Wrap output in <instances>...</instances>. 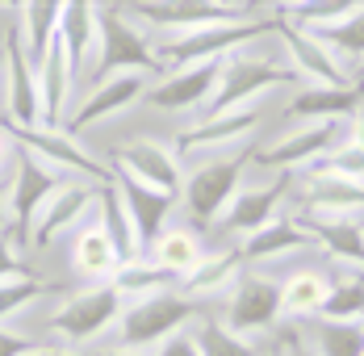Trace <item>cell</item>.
Listing matches in <instances>:
<instances>
[{
	"label": "cell",
	"mask_w": 364,
	"mask_h": 356,
	"mask_svg": "<svg viewBox=\"0 0 364 356\" xmlns=\"http://www.w3.org/2000/svg\"><path fill=\"white\" fill-rule=\"evenodd\" d=\"M264 34H277V17H252V21H235V26H205V30H193V34H176L155 42V55L168 71L193 68V63H222L230 55H239L247 42Z\"/></svg>",
	"instance_id": "2"
},
{
	"label": "cell",
	"mask_w": 364,
	"mask_h": 356,
	"mask_svg": "<svg viewBox=\"0 0 364 356\" xmlns=\"http://www.w3.org/2000/svg\"><path fill=\"white\" fill-rule=\"evenodd\" d=\"M331 147H339V122H301L293 135L255 151V164L259 168H285V172L301 168V164L314 168Z\"/></svg>",
	"instance_id": "15"
},
{
	"label": "cell",
	"mask_w": 364,
	"mask_h": 356,
	"mask_svg": "<svg viewBox=\"0 0 364 356\" xmlns=\"http://www.w3.org/2000/svg\"><path fill=\"white\" fill-rule=\"evenodd\" d=\"M360 75H364V68H360ZM360 84H364V80H360Z\"/></svg>",
	"instance_id": "51"
},
{
	"label": "cell",
	"mask_w": 364,
	"mask_h": 356,
	"mask_svg": "<svg viewBox=\"0 0 364 356\" xmlns=\"http://www.w3.org/2000/svg\"><path fill=\"white\" fill-rule=\"evenodd\" d=\"M277 352L281 356H318V348L310 344V335L297 323H285V327H277Z\"/></svg>",
	"instance_id": "41"
},
{
	"label": "cell",
	"mask_w": 364,
	"mask_h": 356,
	"mask_svg": "<svg viewBox=\"0 0 364 356\" xmlns=\"http://www.w3.org/2000/svg\"><path fill=\"white\" fill-rule=\"evenodd\" d=\"M30 356H84V352H75V348H34Z\"/></svg>",
	"instance_id": "47"
},
{
	"label": "cell",
	"mask_w": 364,
	"mask_h": 356,
	"mask_svg": "<svg viewBox=\"0 0 364 356\" xmlns=\"http://www.w3.org/2000/svg\"><path fill=\"white\" fill-rule=\"evenodd\" d=\"M226 63V59H222ZM222 63H193V68L168 71L159 84L146 88V101L151 109H164V113H184V109H201L210 105L214 88H218Z\"/></svg>",
	"instance_id": "16"
},
{
	"label": "cell",
	"mask_w": 364,
	"mask_h": 356,
	"mask_svg": "<svg viewBox=\"0 0 364 356\" xmlns=\"http://www.w3.org/2000/svg\"><path fill=\"white\" fill-rule=\"evenodd\" d=\"M310 34L318 38L339 63H343V59H348V63H364V0H356V9H352L343 21H335L327 30H310Z\"/></svg>",
	"instance_id": "35"
},
{
	"label": "cell",
	"mask_w": 364,
	"mask_h": 356,
	"mask_svg": "<svg viewBox=\"0 0 364 356\" xmlns=\"http://www.w3.org/2000/svg\"><path fill=\"white\" fill-rule=\"evenodd\" d=\"M68 180V172L50 168L46 159H38L30 151L17 147V177L9 180V235L17 244L30 239V226H34V214L42 210V201Z\"/></svg>",
	"instance_id": "8"
},
{
	"label": "cell",
	"mask_w": 364,
	"mask_h": 356,
	"mask_svg": "<svg viewBox=\"0 0 364 356\" xmlns=\"http://www.w3.org/2000/svg\"><path fill=\"white\" fill-rule=\"evenodd\" d=\"M343 142H352V147H364V105L348 117V139Z\"/></svg>",
	"instance_id": "44"
},
{
	"label": "cell",
	"mask_w": 364,
	"mask_h": 356,
	"mask_svg": "<svg viewBox=\"0 0 364 356\" xmlns=\"http://www.w3.org/2000/svg\"><path fill=\"white\" fill-rule=\"evenodd\" d=\"M101 356H143V352H134V348H109V352H101Z\"/></svg>",
	"instance_id": "48"
},
{
	"label": "cell",
	"mask_w": 364,
	"mask_h": 356,
	"mask_svg": "<svg viewBox=\"0 0 364 356\" xmlns=\"http://www.w3.org/2000/svg\"><path fill=\"white\" fill-rule=\"evenodd\" d=\"M139 97H146V80L143 75H134V71H122V75H109V80H101L80 105L68 113V122H63V130L68 135H80V130H88V126H97V122H105L113 113H122V109H130Z\"/></svg>",
	"instance_id": "17"
},
{
	"label": "cell",
	"mask_w": 364,
	"mask_h": 356,
	"mask_svg": "<svg viewBox=\"0 0 364 356\" xmlns=\"http://www.w3.org/2000/svg\"><path fill=\"white\" fill-rule=\"evenodd\" d=\"M122 71H155L164 75V63L155 55V42L146 38V30L117 4H97V63H92V75L97 84L109 80V75H122Z\"/></svg>",
	"instance_id": "1"
},
{
	"label": "cell",
	"mask_w": 364,
	"mask_h": 356,
	"mask_svg": "<svg viewBox=\"0 0 364 356\" xmlns=\"http://www.w3.org/2000/svg\"><path fill=\"white\" fill-rule=\"evenodd\" d=\"M255 126H259V113L255 109H235V113H218V117H201V122H193V126H184L181 135H176V151L181 155H193V151H235V147H243V142L255 135Z\"/></svg>",
	"instance_id": "18"
},
{
	"label": "cell",
	"mask_w": 364,
	"mask_h": 356,
	"mask_svg": "<svg viewBox=\"0 0 364 356\" xmlns=\"http://www.w3.org/2000/svg\"><path fill=\"white\" fill-rule=\"evenodd\" d=\"M13 147H21V151H30L38 159H46L50 168H59V172H84V177L101 180V184H113L117 172L105 168L101 159H92L80 142L68 135V130H42V126H13V122H4L0 126Z\"/></svg>",
	"instance_id": "9"
},
{
	"label": "cell",
	"mask_w": 364,
	"mask_h": 356,
	"mask_svg": "<svg viewBox=\"0 0 364 356\" xmlns=\"http://www.w3.org/2000/svg\"><path fill=\"white\" fill-rule=\"evenodd\" d=\"M360 327H364V319H360Z\"/></svg>",
	"instance_id": "52"
},
{
	"label": "cell",
	"mask_w": 364,
	"mask_h": 356,
	"mask_svg": "<svg viewBox=\"0 0 364 356\" xmlns=\"http://www.w3.org/2000/svg\"><path fill=\"white\" fill-rule=\"evenodd\" d=\"M289 184H293V177H289V172H281V177L268 180V184L239 189V193H235V201H230L226 214H222V226H226V231H239L243 239H247L252 231H259V226H268V222L277 218L281 197L289 193Z\"/></svg>",
	"instance_id": "20"
},
{
	"label": "cell",
	"mask_w": 364,
	"mask_h": 356,
	"mask_svg": "<svg viewBox=\"0 0 364 356\" xmlns=\"http://www.w3.org/2000/svg\"><path fill=\"white\" fill-rule=\"evenodd\" d=\"M364 210V184L343 177H327V172H306L301 184V210L314 218H356Z\"/></svg>",
	"instance_id": "21"
},
{
	"label": "cell",
	"mask_w": 364,
	"mask_h": 356,
	"mask_svg": "<svg viewBox=\"0 0 364 356\" xmlns=\"http://www.w3.org/2000/svg\"><path fill=\"white\" fill-rule=\"evenodd\" d=\"M281 323V281H268L259 273H243L235 281L230 306H226V327L235 335L259 340L264 331H272Z\"/></svg>",
	"instance_id": "11"
},
{
	"label": "cell",
	"mask_w": 364,
	"mask_h": 356,
	"mask_svg": "<svg viewBox=\"0 0 364 356\" xmlns=\"http://www.w3.org/2000/svg\"><path fill=\"white\" fill-rule=\"evenodd\" d=\"M101 210H97V218H101V226L109 231V244L113 251H117V260L122 264H130L134 256H139V235H134V226H130V214H126V201H122V193H117V180L113 184H101Z\"/></svg>",
	"instance_id": "32"
},
{
	"label": "cell",
	"mask_w": 364,
	"mask_h": 356,
	"mask_svg": "<svg viewBox=\"0 0 364 356\" xmlns=\"http://www.w3.org/2000/svg\"><path fill=\"white\" fill-rule=\"evenodd\" d=\"M117 193H122V201H126L130 226H134V235H139V248H151V244L168 231V214H172V206H176V197L155 193V189H146V184H139V180L122 177V172H117Z\"/></svg>",
	"instance_id": "22"
},
{
	"label": "cell",
	"mask_w": 364,
	"mask_h": 356,
	"mask_svg": "<svg viewBox=\"0 0 364 356\" xmlns=\"http://www.w3.org/2000/svg\"><path fill=\"white\" fill-rule=\"evenodd\" d=\"M13 159V142H9V135L0 130V180H4V164Z\"/></svg>",
	"instance_id": "46"
},
{
	"label": "cell",
	"mask_w": 364,
	"mask_h": 356,
	"mask_svg": "<svg viewBox=\"0 0 364 356\" xmlns=\"http://www.w3.org/2000/svg\"><path fill=\"white\" fill-rule=\"evenodd\" d=\"M0 75H4V55H0Z\"/></svg>",
	"instance_id": "50"
},
{
	"label": "cell",
	"mask_w": 364,
	"mask_h": 356,
	"mask_svg": "<svg viewBox=\"0 0 364 356\" xmlns=\"http://www.w3.org/2000/svg\"><path fill=\"white\" fill-rule=\"evenodd\" d=\"M101 197V189H92V184H84V180H63L46 201H42V210L34 214V226H30V248L42 251L50 248L68 226H80L84 222V210L92 206Z\"/></svg>",
	"instance_id": "13"
},
{
	"label": "cell",
	"mask_w": 364,
	"mask_h": 356,
	"mask_svg": "<svg viewBox=\"0 0 364 356\" xmlns=\"http://www.w3.org/2000/svg\"><path fill=\"white\" fill-rule=\"evenodd\" d=\"M122 310H126V302H122V293L109 281L84 285V289H75L72 298L50 315V331L63 335L68 344H88L105 327H113V323L122 319Z\"/></svg>",
	"instance_id": "7"
},
{
	"label": "cell",
	"mask_w": 364,
	"mask_h": 356,
	"mask_svg": "<svg viewBox=\"0 0 364 356\" xmlns=\"http://www.w3.org/2000/svg\"><path fill=\"white\" fill-rule=\"evenodd\" d=\"M193 302L184 298L181 289H164V293H151L139 302H126L122 319H117V335H122V348H134L143 352L146 344H164L181 331L184 323L193 319Z\"/></svg>",
	"instance_id": "5"
},
{
	"label": "cell",
	"mask_w": 364,
	"mask_h": 356,
	"mask_svg": "<svg viewBox=\"0 0 364 356\" xmlns=\"http://www.w3.org/2000/svg\"><path fill=\"white\" fill-rule=\"evenodd\" d=\"M134 21H143L151 30H164L168 38L193 34L205 26H235V21H252L259 4H218V0H151V4H122Z\"/></svg>",
	"instance_id": "4"
},
{
	"label": "cell",
	"mask_w": 364,
	"mask_h": 356,
	"mask_svg": "<svg viewBox=\"0 0 364 356\" xmlns=\"http://www.w3.org/2000/svg\"><path fill=\"white\" fill-rule=\"evenodd\" d=\"M264 356H281V352H277V344H272V348H268V352H264Z\"/></svg>",
	"instance_id": "49"
},
{
	"label": "cell",
	"mask_w": 364,
	"mask_h": 356,
	"mask_svg": "<svg viewBox=\"0 0 364 356\" xmlns=\"http://www.w3.org/2000/svg\"><path fill=\"white\" fill-rule=\"evenodd\" d=\"M201 260H205V251H201V235H197L193 226H168V231L155 239V264L168 268L176 281H184Z\"/></svg>",
	"instance_id": "31"
},
{
	"label": "cell",
	"mask_w": 364,
	"mask_h": 356,
	"mask_svg": "<svg viewBox=\"0 0 364 356\" xmlns=\"http://www.w3.org/2000/svg\"><path fill=\"white\" fill-rule=\"evenodd\" d=\"M255 164V147H235L230 155H214L210 164H201L197 172H188L184 180V206L193 214V222H201V226H210V222H218L226 206L235 201V193L243 189V172Z\"/></svg>",
	"instance_id": "3"
},
{
	"label": "cell",
	"mask_w": 364,
	"mask_h": 356,
	"mask_svg": "<svg viewBox=\"0 0 364 356\" xmlns=\"http://www.w3.org/2000/svg\"><path fill=\"white\" fill-rule=\"evenodd\" d=\"M293 218L301 222V231L310 239H318L327 248L331 260L348 264V273L352 268L364 273V226L356 218H314V214H293Z\"/></svg>",
	"instance_id": "23"
},
{
	"label": "cell",
	"mask_w": 364,
	"mask_h": 356,
	"mask_svg": "<svg viewBox=\"0 0 364 356\" xmlns=\"http://www.w3.org/2000/svg\"><path fill=\"white\" fill-rule=\"evenodd\" d=\"M9 231V180H0V235Z\"/></svg>",
	"instance_id": "45"
},
{
	"label": "cell",
	"mask_w": 364,
	"mask_h": 356,
	"mask_svg": "<svg viewBox=\"0 0 364 356\" xmlns=\"http://www.w3.org/2000/svg\"><path fill=\"white\" fill-rule=\"evenodd\" d=\"M13 244H17V239H13V235L4 231V235H0V285H13V281H34L38 273H34V268H26V264H21V256L13 251Z\"/></svg>",
	"instance_id": "40"
},
{
	"label": "cell",
	"mask_w": 364,
	"mask_h": 356,
	"mask_svg": "<svg viewBox=\"0 0 364 356\" xmlns=\"http://www.w3.org/2000/svg\"><path fill=\"white\" fill-rule=\"evenodd\" d=\"M314 239L301 231V222L297 218H272L268 226H259V231H252L243 244H239V251H243V260L247 264H264V260H281V256H293V251L310 248Z\"/></svg>",
	"instance_id": "25"
},
{
	"label": "cell",
	"mask_w": 364,
	"mask_h": 356,
	"mask_svg": "<svg viewBox=\"0 0 364 356\" xmlns=\"http://www.w3.org/2000/svg\"><path fill=\"white\" fill-rule=\"evenodd\" d=\"M243 251L239 248H222L214 251V256H205L188 277L181 281V293L188 298V302H197V298H214L218 289H226V285H235L239 277H243Z\"/></svg>",
	"instance_id": "28"
},
{
	"label": "cell",
	"mask_w": 364,
	"mask_h": 356,
	"mask_svg": "<svg viewBox=\"0 0 364 356\" xmlns=\"http://www.w3.org/2000/svg\"><path fill=\"white\" fill-rule=\"evenodd\" d=\"M59 42L68 51V63H72L75 80L84 75L88 59L97 55V4H63V21H59Z\"/></svg>",
	"instance_id": "27"
},
{
	"label": "cell",
	"mask_w": 364,
	"mask_h": 356,
	"mask_svg": "<svg viewBox=\"0 0 364 356\" xmlns=\"http://www.w3.org/2000/svg\"><path fill=\"white\" fill-rule=\"evenodd\" d=\"M289 80H297L289 71V63L281 68V63H268V59H259V55L239 51V55H230V59L222 63L218 88H214V97H210L205 109H210V117L247 109L252 101H259L268 88H281V84H289Z\"/></svg>",
	"instance_id": "6"
},
{
	"label": "cell",
	"mask_w": 364,
	"mask_h": 356,
	"mask_svg": "<svg viewBox=\"0 0 364 356\" xmlns=\"http://www.w3.org/2000/svg\"><path fill=\"white\" fill-rule=\"evenodd\" d=\"M310 344L318 348V356H364V327L318 319L310 327Z\"/></svg>",
	"instance_id": "37"
},
{
	"label": "cell",
	"mask_w": 364,
	"mask_h": 356,
	"mask_svg": "<svg viewBox=\"0 0 364 356\" xmlns=\"http://www.w3.org/2000/svg\"><path fill=\"white\" fill-rule=\"evenodd\" d=\"M318 319L327 323H360L364 319V273L352 268L348 277H335L331 281V293L318 310Z\"/></svg>",
	"instance_id": "36"
},
{
	"label": "cell",
	"mask_w": 364,
	"mask_h": 356,
	"mask_svg": "<svg viewBox=\"0 0 364 356\" xmlns=\"http://www.w3.org/2000/svg\"><path fill=\"white\" fill-rule=\"evenodd\" d=\"M277 38H281L285 55H289V71L301 75V80H310V88H352L356 84V80H348L343 63L310 30L289 26V21H277Z\"/></svg>",
	"instance_id": "12"
},
{
	"label": "cell",
	"mask_w": 364,
	"mask_h": 356,
	"mask_svg": "<svg viewBox=\"0 0 364 356\" xmlns=\"http://www.w3.org/2000/svg\"><path fill=\"white\" fill-rule=\"evenodd\" d=\"M176 281L168 268H159L155 260H130V264H117V273H113V289L122 293V302L130 298V302H139V298H151V293H164L168 285Z\"/></svg>",
	"instance_id": "33"
},
{
	"label": "cell",
	"mask_w": 364,
	"mask_h": 356,
	"mask_svg": "<svg viewBox=\"0 0 364 356\" xmlns=\"http://www.w3.org/2000/svg\"><path fill=\"white\" fill-rule=\"evenodd\" d=\"M310 172H327V177H343V180L364 184V147L339 142V147H331V151L314 164V168H310Z\"/></svg>",
	"instance_id": "38"
},
{
	"label": "cell",
	"mask_w": 364,
	"mask_h": 356,
	"mask_svg": "<svg viewBox=\"0 0 364 356\" xmlns=\"http://www.w3.org/2000/svg\"><path fill=\"white\" fill-rule=\"evenodd\" d=\"M327 293H331L327 273H318V268H297L289 281L281 285V315H285V319H318Z\"/></svg>",
	"instance_id": "29"
},
{
	"label": "cell",
	"mask_w": 364,
	"mask_h": 356,
	"mask_svg": "<svg viewBox=\"0 0 364 356\" xmlns=\"http://www.w3.org/2000/svg\"><path fill=\"white\" fill-rule=\"evenodd\" d=\"M117 264H122V260H117V251H113L109 231L101 226V218L75 231V244H72V268L80 273V277H84V281H97V285L113 281Z\"/></svg>",
	"instance_id": "26"
},
{
	"label": "cell",
	"mask_w": 364,
	"mask_h": 356,
	"mask_svg": "<svg viewBox=\"0 0 364 356\" xmlns=\"http://www.w3.org/2000/svg\"><path fill=\"white\" fill-rule=\"evenodd\" d=\"M193 340H197V348L201 356H264L272 344H264V340H247V335H235L226 323L218 319H201L197 323V331H193Z\"/></svg>",
	"instance_id": "34"
},
{
	"label": "cell",
	"mask_w": 364,
	"mask_h": 356,
	"mask_svg": "<svg viewBox=\"0 0 364 356\" xmlns=\"http://www.w3.org/2000/svg\"><path fill=\"white\" fill-rule=\"evenodd\" d=\"M46 293V281H13V285H0V323L21 315L26 306H34L38 298Z\"/></svg>",
	"instance_id": "39"
},
{
	"label": "cell",
	"mask_w": 364,
	"mask_h": 356,
	"mask_svg": "<svg viewBox=\"0 0 364 356\" xmlns=\"http://www.w3.org/2000/svg\"><path fill=\"white\" fill-rule=\"evenodd\" d=\"M364 105V84L356 80L352 88H301L289 101V113L297 122H348Z\"/></svg>",
	"instance_id": "24"
},
{
	"label": "cell",
	"mask_w": 364,
	"mask_h": 356,
	"mask_svg": "<svg viewBox=\"0 0 364 356\" xmlns=\"http://www.w3.org/2000/svg\"><path fill=\"white\" fill-rule=\"evenodd\" d=\"M0 55H4V109H9V122L13 126H38V113H42V105H38V75L26 46H21V30L17 26L4 34Z\"/></svg>",
	"instance_id": "14"
},
{
	"label": "cell",
	"mask_w": 364,
	"mask_h": 356,
	"mask_svg": "<svg viewBox=\"0 0 364 356\" xmlns=\"http://www.w3.org/2000/svg\"><path fill=\"white\" fill-rule=\"evenodd\" d=\"M155 356H201V348H197V340L188 335V331H176L172 340H164L159 344V352Z\"/></svg>",
	"instance_id": "43"
},
{
	"label": "cell",
	"mask_w": 364,
	"mask_h": 356,
	"mask_svg": "<svg viewBox=\"0 0 364 356\" xmlns=\"http://www.w3.org/2000/svg\"><path fill=\"white\" fill-rule=\"evenodd\" d=\"M30 352H34V340L0 323V356H30Z\"/></svg>",
	"instance_id": "42"
},
{
	"label": "cell",
	"mask_w": 364,
	"mask_h": 356,
	"mask_svg": "<svg viewBox=\"0 0 364 356\" xmlns=\"http://www.w3.org/2000/svg\"><path fill=\"white\" fill-rule=\"evenodd\" d=\"M113 164H117L113 172H122V177L139 180V184L155 189V193L181 197V189H184L181 159H176V151L164 147V142H155V139L122 142V147H113Z\"/></svg>",
	"instance_id": "10"
},
{
	"label": "cell",
	"mask_w": 364,
	"mask_h": 356,
	"mask_svg": "<svg viewBox=\"0 0 364 356\" xmlns=\"http://www.w3.org/2000/svg\"><path fill=\"white\" fill-rule=\"evenodd\" d=\"M59 21H63V4H55V0L21 4V46H26L34 68L42 63V55L50 51V42L59 38Z\"/></svg>",
	"instance_id": "30"
},
{
	"label": "cell",
	"mask_w": 364,
	"mask_h": 356,
	"mask_svg": "<svg viewBox=\"0 0 364 356\" xmlns=\"http://www.w3.org/2000/svg\"><path fill=\"white\" fill-rule=\"evenodd\" d=\"M38 75V126L42 130H63V122H68V97H72V84H75V71L68 63V51H63V42L55 38L50 42V51L42 55V63L34 68Z\"/></svg>",
	"instance_id": "19"
}]
</instances>
